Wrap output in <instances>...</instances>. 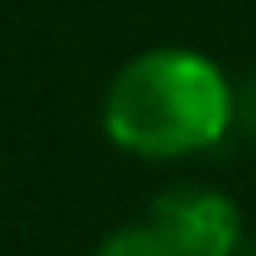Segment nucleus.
I'll use <instances>...</instances> for the list:
<instances>
[{
    "mask_svg": "<svg viewBox=\"0 0 256 256\" xmlns=\"http://www.w3.org/2000/svg\"><path fill=\"white\" fill-rule=\"evenodd\" d=\"M238 119V90L223 72L185 48H152L114 76L104 133L133 156H185L223 142Z\"/></svg>",
    "mask_w": 256,
    "mask_h": 256,
    "instance_id": "f257e3e1",
    "label": "nucleus"
},
{
    "mask_svg": "<svg viewBox=\"0 0 256 256\" xmlns=\"http://www.w3.org/2000/svg\"><path fill=\"white\" fill-rule=\"evenodd\" d=\"M147 218L166 232L185 256H238L242 247V214L228 194L209 185H176L162 190Z\"/></svg>",
    "mask_w": 256,
    "mask_h": 256,
    "instance_id": "f03ea898",
    "label": "nucleus"
},
{
    "mask_svg": "<svg viewBox=\"0 0 256 256\" xmlns=\"http://www.w3.org/2000/svg\"><path fill=\"white\" fill-rule=\"evenodd\" d=\"M95 256H185V252L176 247L152 218H142V223H124L119 232H110V238L95 247Z\"/></svg>",
    "mask_w": 256,
    "mask_h": 256,
    "instance_id": "7ed1b4c3",
    "label": "nucleus"
}]
</instances>
